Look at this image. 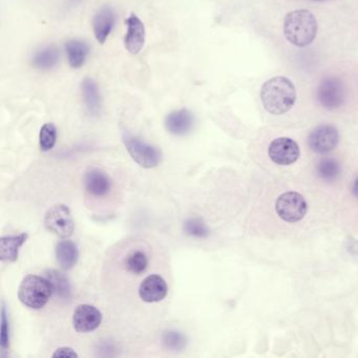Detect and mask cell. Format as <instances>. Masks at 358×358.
<instances>
[{
    "instance_id": "6da1fadb",
    "label": "cell",
    "mask_w": 358,
    "mask_h": 358,
    "mask_svg": "<svg viewBox=\"0 0 358 358\" xmlns=\"http://www.w3.org/2000/svg\"><path fill=\"white\" fill-rule=\"evenodd\" d=\"M261 100L263 106L270 114L279 116L289 112L297 100L295 84L288 78L277 76L261 86Z\"/></svg>"
},
{
    "instance_id": "7a4b0ae2",
    "label": "cell",
    "mask_w": 358,
    "mask_h": 358,
    "mask_svg": "<svg viewBox=\"0 0 358 358\" xmlns=\"http://www.w3.org/2000/svg\"><path fill=\"white\" fill-rule=\"evenodd\" d=\"M283 29L286 39L291 44L305 48L317 37V18L308 10H295L286 15Z\"/></svg>"
},
{
    "instance_id": "3957f363",
    "label": "cell",
    "mask_w": 358,
    "mask_h": 358,
    "mask_svg": "<svg viewBox=\"0 0 358 358\" xmlns=\"http://www.w3.org/2000/svg\"><path fill=\"white\" fill-rule=\"evenodd\" d=\"M53 295L51 283L46 277L27 275L22 279L18 289V297L26 307L34 310L42 309Z\"/></svg>"
},
{
    "instance_id": "277c9868",
    "label": "cell",
    "mask_w": 358,
    "mask_h": 358,
    "mask_svg": "<svg viewBox=\"0 0 358 358\" xmlns=\"http://www.w3.org/2000/svg\"><path fill=\"white\" fill-rule=\"evenodd\" d=\"M122 139L132 160L143 168H154L160 164L162 161V152L159 148L150 146L128 132H123Z\"/></svg>"
},
{
    "instance_id": "5b68a950",
    "label": "cell",
    "mask_w": 358,
    "mask_h": 358,
    "mask_svg": "<svg viewBox=\"0 0 358 358\" xmlns=\"http://www.w3.org/2000/svg\"><path fill=\"white\" fill-rule=\"evenodd\" d=\"M44 226L61 239H68L75 230V222L70 208L61 204L48 210L44 217Z\"/></svg>"
},
{
    "instance_id": "8992f818",
    "label": "cell",
    "mask_w": 358,
    "mask_h": 358,
    "mask_svg": "<svg viewBox=\"0 0 358 358\" xmlns=\"http://www.w3.org/2000/svg\"><path fill=\"white\" fill-rule=\"evenodd\" d=\"M275 210L281 220L288 223L301 221L308 210L307 202L299 192H285L275 203Z\"/></svg>"
},
{
    "instance_id": "52a82bcc",
    "label": "cell",
    "mask_w": 358,
    "mask_h": 358,
    "mask_svg": "<svg viewBox=\"0 0 358 358\" xmlns=\"http://www.w3.org/2000/svg\"><path fill=\"white\" fill-rule=\"evenodd\" d=\"M317 101L327 110L341 108L346 100V88L337 77H327L321 82L317 90Z\"/></svg>"
},
{
    "instance_id": "ba28073f",
    "label": "cell",
    "mask_w": 358,
    "mask_h": 358,
    "mask_svg": "<svg viewBox=\"0 0 358 358\" xmlns=\"http://www.w3.org/2000/svg\"><path fill=\"white\" fill-rule=\"evenodd\" d=\"M339 130L333 126H321L315 128L308 138V144L313 152L326 154L331 152L339 144Z\"/></svg>"
},
{
    "instance_id": "9c48e42d",
    "label": "cell",
    "mask_w": 358,
    "mask_h": 358,
    "mask_svg": "<svg viewBox=\"0 0 358 358\" xmlns=\"http://www.w3.org/2000/svg\"><path fill=\"white\" fill-rule=\"evenodd\" d=\"M268 154L275 164L286 166V165H291L297 162L301 152L295 140L281 137V138L275 139L270 143Z\"/></svg>"
},
{
    "instance_id": "30bf717a",
    "label": "cell",
    "mask_w": 358,
    "mask_h": 358,
    "mask_svg": "<svg viewBox=\"0 0 358 358\" xmlns=\"http://www.w3.org/2000/svg\"><path fill=\"white\" fill-rule=\"evenodd\" d=\"M101 312L94 306L80 305L74 311V329L79 333L95 331L101 325Z\"/></svg>"
},
{
    "instance_id": "8fae6325",
    "label": "cell",
    "mask_w": 358,
    "mask_h": 358,
    "mask_svg": "<svg viewBox=\"0 0 358 358\" xmlns=\"http://www.w3.org/2000/svg\"><path fill=\"white\" fill-rule=\"evenodd\" d=\"M83 185L86 194L92 198H104L112 190V180L99 168H90L86 172Z\"/></svg>"
},
{
    "instance_id": "7c38bea8",
    "label": "cell",
    "mask_w": 358,
    "mask_h": 358,
    "mask_svg": "<svg viewBox=\"0 0 358 358\" xmlns=\"http://www.w3.org/2000/svg\"><path fill=\"white\" fill-rule=\"evenodd\" d=\"M166 281L158 275H148L139 286V297L146 303H158L166 297Z\"/></svg>"
},
{
    "instance_id": "4fadbf2b",
    "label": "cell",
    "mask_w": 358,
    "mask_h": 358,
    "mask_svg": "<svg viewBox=\"0 0 358 358\" xmlns=\"http://www.w3.org/2000/svg\"><path fill=\"white\" fill-rule=\"evenodd\" d=\"M126 26H128V31H126L124 44L126 50L132 55H137L140 53L146 43V27L140 18L135 14H132L126 19Z\"/></svg>"
},
{
    "instance_id": "5bb4252c",
    "label": "cell",
    "mask_w": 358,
    "mask_h": 358,
    "mask_svg": "<svg viewBox=\"0 0 358 358\" xmlns=\"http://www.w3.org/2000/svg\"><path fill=\"white\" fill-rule=\"evenodd\" d=\"M116 23V14L110 6H103L92 18V30L95 37L100 44H103L112 33Z\"/></svg>"
},
{
    "instance_id": "9a60e30c",
    "label": "cell",
    "mask_w": 358,
    "mask_h": 358,
    "mask_svg": "<svg viewBox=\"0 0 358 358\" xmlns=\"http://www.w3.org/2000/svg\"><path fill=\"white\" fill-rule=\"evenodd\" d=\"M195 119L188 110H179L170 112L165 119V128L175 136H184L194 128Z\"/></svg>"
},
{
    "instance_id": "2e32d148",
    "label": "cell",
    "mask_w": 358,
    "mask_h": 358,
    "mask_svg": "<svg viewBox=\"0 0 358 358\" xmlns=\"http://www.w3.org/2000/svg\"><path fill=\"white\" fill-rule=\"evenodd\" d=\"M28 233L8 235L0 240V259L3 263H14L19 257L20 248L28 240Z\"/></svg>"
},
{
    "instance_id": "e0dca14e",
    "label": "cell",
    "mask_w": 358,
    "mask_h": 358,
    "mask_svg": "<svg viewBox=\"0 0 358 358\" xmlns=\"http://www.w3.org/2000/svg\"><path fill=\"white\" fill-rule=\"evenodd\" d=\"M82 97L84 104L88 112L92 116L99 114L101 110V96H100L99 88L95 80L86 78L81 83Z\"/></svg>"
},
{
    "instance_id": "ac0fdd59",
    "label": "cell",
    "mask_w": 358,
    "mask_h": 358,
    "mask_svg": "<svg viewBox=\"0 0 358 358\" xmlns=\"http://www.w3.org/2000/svg\"><path fill=\"white\" fill-rule=\"evenodd\" d=\"M66 52L70 68H79L86 63L90 48L86 42L72 39L66 43Z\"/></svg>"
},
{
    "instance_id": "d6986e66",
    "label": "cell",
    "mask_w": 358,
    "mask_h": 358,
    "mask_svg": "<svg viewBox=\"0 0 358 358\" xmlns=\"http://www.w3.org/2000/svg\"><path fill=\"white\" fill-rule=\"evenodd\" d=\"M60 59V53L54 46H43L35 52L32 58V63L37 70H52L57 66Z\"/></svg>"
},
{
    "instance_id": "ffe728a7",
    "label": "cell",
    "mask_w": 358,
    "mask_h": 358,
    "mask_svg": "<svg viewBox=\"0 0 358 358\" xmlns=\"http://www.w3.org/2000/svg\"><path fill=\"white\" fill-rule=\"evenodd\" d=\"M56 257L61 268L68 270L77 264L79 259L77 246L72 241L66 240L58 243L55 249Z\"/></svg>"
},
{
    "instance_id": "44dd1931",
    "label": "cell",
    "mask_w": 358,
    "mask_h": 358,
    "mask_svg": "<svg viewBox=\"0 0 358 358\" xmlns=\"http://www.w3.org/2000/svg\"><path fill=\"white\" fill-rule=\"evenodd\" d=\"M46 279H49L53 288V295H57L59 299L68 301L72 295L70 281L63 273L58 270H49L46 273Z\"/></svg>"
},
{
    "instance_id": "7402d4cb",
    "label": "cell",
    "mask_w": 358,
    "mask_h": 358,
    "mask_svg": "<svg viewBox=\"0 0 358 358\" xmlns=\"http://www.w3.org/2000/svg\"><path fill=\"white\" fill-rule=\"evenodd\" d=\"M124 267L132 275L144 273L148 267V257L144 251L135 250L124 259Z\"/></svg>"
},
{
    "instance_id": "603a6c76",
    "label": "cell",
    "mask_w": 358,
    "mask_h": 358,
    "mask_svg": "<svg viewBox=\"0 0 358 358\" xmlns=\"http://www.w3.org/2000/svg\"><path fill=\"white\" fill-rule=\"evenodd\" d=\"M183 230L187 235L196 239H206L209 235V229L201 218L187 219L183 225Z\"/></svg>"
},
{
    "instance_id": "cb8c5ba5",
    "label": "cell",
    "mask_w": 358,
    "mask_h": 358,
    "mask_svg": "<svg viewBox=\"0 0 358 358\" xmlns=\"http://www.w3.org/2000/svg\"><path fill=\"white\" fill-rule=\"evenodd\" d=\"M57 140V130L53 123H46L39 132V146L42 152H49L55 146Z\"/></svg>"
},
{
    "instance_id": "d4e9b609",
    "label": "cell",
    "mask_w": 358,
    "mask_h": 358,
    "mask_svg": "<svg viewBox=\"0 0 358 358\" xmlns=\"http://www.w3.org/2000/svg\"><path fill=\"white\" fill-rule=\"evenodd\" d=\"M317 175L324 180L331 181L337 179L341 172L339 162L334 159H323L317 164Z\"/></svg>"
},
{
    "instance_id": "484cf974",
    "label": "cell",
    "mask_w": 358,
    "mask_h": 358,
    "mask_svg": "<svg viewBox=\"0 0 358 358\" xmlns=\"http://www.w3.org/2000/svg\"><path fill=\"white\" fill-rule=\"evenodd\" d=\"M163 345L172 351H181L186 346V337L178 331H167L163 334Z\"/></svg>"
},
{
    "instance_id": "4316f807",
    "label": "cell",
    "mask_w": 358,
    "mask_h": 358,
    "mask_svg": "<svg viewBox=\"0 0 358 358\" xmlns=\"http://www.w3.org/2000/svg\"><path fill=\"white\" fill-rule=\"evenodd\" d=\"M9 325H8L7 311H6L5 306L3 307V312H1V349L3 351L9 348Z\"/></svg>"
},
{
    "instance_id": "83f0119b",
    "label": "cell",
    "mask_w": 358,
    "mask_h": 358,
    "mask_svg": "<svg viewBox=\"0 0 358 358\" xmlns=\"http://www.w3.org/2000/svg\"><path fill=\"white\" fill-rule=\"evenodd\" d=\"M53 357L76 358L78 357V354L72 348L62 347L56 350L55 353L53 354Z\"/></svg>"
},
{
    "instance_id": "f1b7e54d",
    "label": "cell",
    "mask_w": 358,
    "mask_h": 358,
    "mask_svg": "<svg viewBox=\"0 0 358 358\" xmlns=\"http://www.w3.org/2000/svg\"><path fill=\"white\" fill-rule=\"evenodd\" d=\"M352 192H353V195L356 198H358V177L356 178V180L354 181L353 187H352Z\"/></svg>"
},
{
    "instance_id": "f546056e",
    "label": "cell",
    "mask_w": 358,
    "mask_h": 358,
    "mask_svg": "<svg viewBox=\"0 0 358 358\" xmlns=\"http://www.w3.org/2000/svg\"><path fill=\"white\" fill-rule=\"evenodd\" d=\"M313 1H325V0H313Z\"/></svg>"
}]
</instances>
